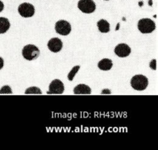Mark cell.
<instances>
[{
	"instance_id": "277c9868",
	"label": "cell",
	"mask_w": 158,
	"mask_h": 150,
	"mask_svg": "<svg viewBox=\"0 0 158 150\" xmlns=\"http://www.w3.org/2000/svg\"><path fill=\"white\" fill-rule=\"evenodd\" d=\"M19 13L20 15L25 18H29V17H32V15L35 14V8L30 3L24 2L19 5L18 8Z\"/></svg>"
},
{
	"instance_id": "4fadbf2b",
	"label": "cell",
	"mask_w": 158,
	"mask_h": 150,
	"mask_svg": "<svg viewBox=\"0 0 158 150\" xmlns=\"http://www.w3.org/2000/svg\"><path fill=\"white\" fill-rule=\"evenodd\" d=\"M10 28V23L9 19L5 17H0V34L5 33Z\"/></svg>"
},
{
	"instance_id": "ac0fdd59",
	"label": "cell",
	"mask_w": 158,
	"mask_h": 150,
	"mask_svg": "<svg viewBox=\"0 0 158 150\" xmlns=\"http://www.w3.org/2000/svg\"><path fill=\"white\" fill-rule=\"evenodd\" d=\"M3 9H4V4H3L2 2L0 0V12L3 10Z\"/></svg>"
},
{
	"instance_id": "ba28073f",
	"label": "cell",
	"mask_w": 158,
	"mask_h": 150,
	"mask_svg": "<svg viewBox=\"0 0 158 150\" xmlns=\"http://www.w3.org/2000/svg\"><path fill=\"white\" fill-rule=\"evenodd\" d=\"M131 49L126 43H120L114 49V53L120 57H126L130 55Z\"/></svg>"
},
{
	"instance_id": "30bf717a",
	"label": "cell",
	"mask_w": 158,
	"mask_h": 150,
	"mask_svg": "<svg viewBox=\"0 0 158 150\" xmlns=\"http://www.w3.org/2000/svg\"><path fill=\"white\" fill-rule=\"evenodd\" d=\"M75 94H91V89L86 84H79L73 89Z\"/></svg>"
},
{
	"instance_id": "7a4b0ae2",
	"label": "cell",
	"mask_w": 158,
	"mask_h": 150,
	"mask_svg": "<svg viewBox=\"0 0 158 150\" xmlns=\"http://www.w3.org/2000/svg\"><path fill=\"white\" fill-rule=\"evenodd\" d=\"M22 54L26 60H33L38 58L40 54V50L35 45L28 44L23 47Z\"/></svg>"
},
{
	"instance_id": "5b68a950",
	"label": "cell",
	"mask_w": 158,
	"mask_h": 150,
	"mask_svg": "<svg viewBox=\"0 0 158 150\" xmlns=\"http://www.w3.org/2000/svg\"><path fill=\"white\" fill-rule=\"evenodd\" d=\"M56 32L63 36H67L71 32V26L66 20H59L55 26Z\"/></svg>"
},
{
	"instance_id": "8fae6325",
	"label": "cell",
	"mask_w": 158,
	"mask_h": 150,
	"mask_svg": "<svg viewBox=\"0 0 158 150\" xmlns=\"http://www.w3.org/2000/svg\"><path fill=\"white\" fill-rule=\"evenodd\" d=\"M113 62L110 59H103L98 63V67L102 71H109L112 68Z\"/></svg>"
},
{
	"instance_id": "3957f363",
	"label": "cell",
	"mask_w": 158,
	"mask_h": 150,
	"mask_svg": "<svg viewBox=\"0 0 158 150\" xmlns=\"http://www.w3.org/2000/svg\"><path fill=\"white\" fill-rule=\"evenodd\" d=\"M137 26H138V29L142 33H151L156 28L154 22L148 18L141 19L139 20Z\"/></svg>"
},
{
	"instance_id": "8992f818",
	"label": "cell",
	"mask_w": 158,
	"mask_h": 150,
	"mask_svg": "<svg viewBox=\"0 0 158 150\" xmlns=\"http://www.w3.org/2000/svg\"><path fill=\"white\" fill-rule=\"evenodd\" d=\"M77 6L84 13H92L96 9V4L93 0H80Z\"/></svg>"
},
{
	"instance_id": "6da1fadb",
	"label": "cell",
	"mask_w": 158,
	"mask_h": 150,
	"mask_svg": "<svg viewBox=\"0 0 158 150\" xmlns=\"http://www.w3.org/2000/svg\"><path fill=\"white\" fill-rule=\"evenodd\" d=\"M131 84L132 88L137 91H143L148 85V79L146 76L137 74L132 77Z\"/></svg>"
},
{
	"instance_id": "9a60e30c",
	"label": "cell",
	"mask_w": 158,
	"mask_h": 150,
	"mask_svg": "<svg viewBox=\"0 0 158 150\" xmlns=\"http://www.w3.org/2000/svg\"><path fill=\"white\" fill-rule=\"evenodd\" d=\"M80 66L78 65V66H75L72 70H71L70 72H69V74H68V79H69V80H73L74 76H75L76 74L78 72V71L80 70Z\"/></svg>"
},
{
	"instance_id": "7c38bea8",
	"label": "cell",
	"mask_w": 158,
	"mask_h": 150,
	"mask_svg": "<svg viewBox=\"0 0 158 150\" xmlns=\"http://www.w3.org/2000/svg\"><path fill=\"white\" fill-rule=\"evenodd\" d=\"M97 27H98L99 30L103 33H106L110 29V23H108L106 20L105 19H100L97 22Z\"/></svg>"
},
{
	"instance_id": "2e32d148",
	"label": "cell",
	"mask_w": 158,
	"mask_h": 150,
	"mask_svg": "<svg viewBox=\"0 0 158 150\" xmlns=\"http://www.w3.org/2000/svg\"><path fill=\"white\" fill-rule=\"evenodd\" d=\"M12 89H11L10 87L8 86V85L2 87V88L0 89V94H12Z\"/></svg>"
},
{
	"instance_id": "e0dca14e",
	"label": "cell",
	"mask_w": 158,
	"mask_h": 150,
	"mask_svg": "<svg viewBox=\"0 0 158 150\" xmlns=\"http://www.w3.org/2000/svg\"><path fill=\"white\" fill-rule=\"evenodd\" d=\"M3 66H4V60H3V59L0 57V70L3 67Z\"/></svg>"
},
{
	"instance_id": "9c48e42d",
	"label": "cell",
	"mask_w": 158,
	"mask_h": 150,
	"mask_svg": "<svg viewBox=\"0 0 158 150\" xmlns=\"http://www.w3.org/2000/svg\"><path fill=\"white\" fill-rule=\"evenodd\" d=\"M48 48L50 51L53 53H58L63 48V42L59 38H52L48 42Z\"/></svg>"
},
{
	"instance_id": "5bb4252c",
	"label": "cell",
	"mask_w": 158,
	"mask_h": 150,
	"mask_svg": "<svg viewBox=\"0 0 158 150\" xmlns=\"http://www.w3.org/2000/svg\"><path fill=\"white\" fill-rule=\"evenodd\" d=\"M25 94H41L42 91L39 88H36V87H31V88H27V89L26 90V91H25Z\"/></svg>"
},
{
	"instance_id": "52a82bcc",
	"label": "cell",
	"mask_w": 158,
	"mask_h": 150,
	"mask_svg": "<svg viewBox=\"0 0 158 150\" xmlns=\"http://www.w3.org/2000/svg\"><path fill=\"white\" fill-rule=\"evenodd\" d=\"M64 91V84L63 82L59 79H55L50 83L49 87V91L47 94H61Z\"/></svg>"
},
{
	"instance_id": "d6986e66",
	"label": "cell",
	"mask_w": 158,
	"mask_h": 150,
	"mask_svg": "<svg viewBox=\"0 0 158 150\" xmlns=\"http://www.w3.org/2000/svg\"><path fill=\"white\" fill-rule=\"evenodd\" d=\"M106 1H107V0H106Z\"/></svg>"
}]
</instances>
